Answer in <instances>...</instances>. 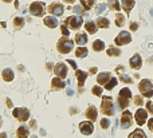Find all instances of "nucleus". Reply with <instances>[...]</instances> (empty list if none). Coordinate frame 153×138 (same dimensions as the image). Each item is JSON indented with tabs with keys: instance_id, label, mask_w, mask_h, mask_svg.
<instances>
[{
	"instance_id": "nucleus-1",
	"label": "nucleus",
	"mask_w": 153,
	"mask_h": 138,
	"mask_svg": "<svg viewBox=\"0 0 153 138\" xmlns=\"http://www.w3.org/2000/svg\"><path fill=\"white\" fill-rule=\"evenodd\" d=\"M133 97L132 91L128 87L121 89V91L118 94V109L119 110H125L129 106V102H130V98Z\"/></svg>"
},
{
	"instance_id": "nucleus-2",
	"label": "nucleus",
	"mask_w": 153,
	"mask_h": 138,
	"mask_svg": "<svg viewBox=\"0 0 153 138\" xmlns=\"http://www.w3.org/2000/svg\"><path fill=\"white\" fill-rule=\"evenodd\" d=\"M101 111L105 115H113L116 109H114L113 105V99L112 97H108V95H102V103H101Z\"/></svg>"
},
{
	"instance_id": "nucleus-3",
	"label": "nucleus",
	"mask_w": 153,
	"mask_h": 138,
	"mask_svg": "<svg viewBox=\"0 0 153 138\" xmlns=\"http://www.w3.org/2000/svg\"><path fill=\"white\" fill-rule=\"evenodd\" d=\"M12 115H13V118H16L19 122H27L31 118L30 110L26 109V107H15L12 110Z\"/></svg>"
},
{
	"instance_id": "nucleus-4",
	"label": "nucleus",
	"mask_w": 153,
	"mask_h": 138,
	"mask_svg": "<svg viewBox=\"0 0 153 138\" xmlns=\"http://www.w3.org/2000/svg\"><path fill=\"white\" fill-rule=\"evenodd\" d=\"M138 90H140V93L144 97L150 98L153 95V83L149 79H142L140 82V84H138Z\"/></svg>"
},
{
	"instance_id": "nucleus-5",
	"label": "nucleus",
	"mask_w": 153,
	"mask_h": 138,
	"mask_svg": "<svg viewBox=\"0 0 153 138\" xmlns=\"http://www.w3.org/2000/svg\"><path fill=\"white\" fill-rule=\"evenodd\" d=\"M58 51L60 54H69V52L74 48V42L67 39V38H62V39L58 42Z\"/></svg>"
},
{
	"instance_id": "nucleus-6",
	"label": "nucleus",
	"mask_w": 153,
	"mask_h": 138,
	"mask_svg": "<svg viewBox=\"0 0 153 138\" xmlns=\"http://www.w3.org/2000/svg\"><path fill=\"white\" fill-rule=\"evenodd\" d=\"M44 3H42V2H34V3H31V6H30V13L32 16H36V18H39V16H43V13H44Z\"/></svg>"
},
{
	"instance_id": "nucleus-7",
	"label": "nucleus",
	"mask_w": 153,
	"mask_h": 138,
	"mask_svg": "<svg viewBox=\"0 0 153 138\" xmlns=\"http://www.w3.org/2000/svg\"><path fill=\"white\" fill-rule=\"evenodd\" d=\"M114 42H116L117 46H125L128 43H130L132 42V35L129 34L128 31H122L119 32V34L117 35V38L114 39Z\"/></svg>"
},
{
	"instance_id": "nucleus-8",
	"label": "nucleus",
	"mask_w": 153,
	"mask_h": 138,
	"mask_svg": "<svg viewBox=\"0 0 153 138\" xmlns=\"http://www.w3.org/2000/svg\"><path fill=\"white\" fill-rule=\"evenodd\" d=\"M82 23H83V19L81 16H76V15L66 19V24H69V27L73 28V30H78V28L82 26Z\"/></svg>"
},
{
	"instance_id": "nucleus-9",
	"label": "nucleus",
	"mask_w": 153,
	"mask_h": 138,
	"mask_svg": "<svg viewBox=\"0 0 153 138\" xmlns=\"http://www.w3.org/2000/svg\"><path fill=\"white\" fill-rule=\"evenodd\" d=\"M121 127L122 129H128V127H130L132 125V122H133V115H132V113L130 111H128L125 110L122 113V115H121Z\"/></svg>"
},
{
	"instance_id": "nucleus-10",
	"label": "nucleus",
	"mask_w": 153,
	"mask_h": 138,
	"mask_svg": "<svg viewBox=\"0 0 153 138\" xmlns=\"http://www.w3.org/2000/svg\"><path fill=\"white\" fill-rule=\"evenodd\" d=\"M79 130L83 135H90L91 133L94 131V125L91 121H85V122H81L79 123Z\"/></svg>"
},
{
	"instance_id": "nucleus-11",
	"label": "nucleus",
	"mask_w": 153,
	"mask_h": 138,
	"mask_svg": "<svg viewBox=\"0 0 153 138\" xmlns=\"http://www.w3.org/2000/svg\"><path fill=\"white\" fill-rule=\"evenodd\" d=\"M134 119H136V122H137V125H144V123L146 122V119H148V111L145 110V109H137V111H136V114H134Z\"/></svg>"
},
{
	"instance_id": "nucleus-12",
	"label": "nucleus",
	"mask_w": 153,
	"mask_h": 138,
	"mask_svg": "<svg viewBox=\"0 0 153 138\" xmlns=\"http://www.w3.org/2000/svg\"><path fill=\"white\" fill-rule=\"evenodd\" d=\"M67 66H66L65 63H58V64H55V67H54V73L56 77H59L62 79H65L66 77H67Z\"/></svg>"
},
{
	"instance_id": "nucleus-13",
	"label": "nucleus",
	"mask_w": 153,
	"mask_h": 138,
	"mask_svg": "<svg viewBox=\"0 0 153 138\" xmlns=\"http://www.w3.org/2000/svg\"><path fill=\"white\" fill-rule=\"evenodd\" d=\"M63 11H65V8L59 3H52L51 6L49 7V12L52 13L54 16H60L62 13H63Z\"/></svg>"
},
{
	"instance_id": "nucleus-14",
	"label": "nucleus",
	"mask_w": 153,
	"mask_h": 138,
	"mask_svg": "<svg viewBox=\"0 0 153 138\" xmlns=\"http://www.w3.org/2000/svg\"><path fill=\"white\" fill-rule=\"evenodd\" d=\"M85 115L87 117V119H90L91 122H94V121H97V117H98V111H97V107L95 106H89L87 107V110H86V113H85Z\"/></svg>"
},
{
	"instance_id": "nucleus-15",
	"label": "nucleus",
	"mask_w": 153,
	"mask_h": 138,
	"mask_svg": "<svg viewBox=\"0 0 153 138\" xmlns=\"http://www.w3.org/2000/svg\"><path fill=\"white\" fill-rule=\"evenodd\" d=\"M129 64H130V67L132 68H134V70H138L141 67V64H142V59H141V56L136 54V55H133L130 60H129Z\"/></svg>"
},
{
	"instance_id": "nucleus-16",
	"label": "nucleus",
	"mask_w": 153,
	"mask_h": 138,
	"mask_svg": "<svg viewBox=\"0 0 153 138\" xmlns=\"http://www.w3.org/2000/svg\"><path fill=\"white\" fill-rule=\"evenodd\" d=\"M16 135H18V138H28L30 137V129L26 125L19 126L16 130Z\"/></svg>"
},
{
	"instance_id": "nucleus-17",
	"label": "nucleus",
	"mask_w": 153,
	"mask_h": 138,
	"mask_svg": "<svg viewBox=\"0 0 153 138\" xmlns=\"http://www.w3.org/2000/svg\"><path fill=\"white\" fill-rule=\"evenodd\" d=\"M110 78H112V74L110 73H101V74H98V77H97V82H98V84H106L109 80H110Z\"/></svg>"
},
{
	"instance_id": "nucleus-18",
	"label": "nucleus",
	"mask_w": 153,
	"mask_h": 138,
	"mask_svg": "<svg viewBox=\"0 0 153 138\" xmlns=\"http://www.w3.org/2000/svg\"><path fill=\"white\" fill-rule=\"evenodd\" d=\"M2 77H3V79L6 80V82H12L13 78H15V73H13V71L9 68V67H7V68L3 70Z\"/></svg>"
},
{
	"instance_id": "nucleus-19",
	"label": "nucleus",
	"mask_w": 153,
	"mask_h": 138,
	"mask_svg": "<svg viewBox=\"0 0 153 138\" xmlns=\"http://www.w3.org/2000/svg\"><path fill=\"white\" fill-rule=\"evenodd\" d=\"M51 86H52V90H62V89L66 86V83L62 80V78L55 77L54 79L51 80Z\"/></svg>"
},
{
	"instance_id": "nucleus-20",
	"label": "nucleus",
	"mask_w": 153,
	"mask_h": 138,
	"mask_svg": "<svg viewBox=\"0 0 153 138\" xmlns=\"http://www.w3.org/2000/svg\"><path fill=\"white\" fill-rule=\"evenodd\" d=\"M75 75H76V79H78V84H79V87H82L89 74H87V73H85V71H82V70H76V71H75Z\"/></svg>"
},
{
	"instance_id": "nucleus-21",
	"label": "nucleus",
	"mask_w": 153,
	"mask_h": 138,
	"mask_svg": "<svg viewBox=\"0 0 153 138\" xmlns=\"http://www.w3.org/2000/svg\"><path fill=\"white\" fill-rule=\"evenodd\" d=\"M43 22H44V24L49 28H55L56 26H58V19L54 18V16H46Z\"/></svg>"
},
{
	"instance_id": "nucleus-22",
	"label": "nucleus",
	"mask_w": 153,
	"mask_h": 138,
	"mask_svg": "<svg viewBox=\"0 0 153 138\" xmlns=\"http://www.w3.org/2000/svg\"><path fill=\"white\" fill-rule=\"evenodd\" d=\"M85 28L89 34H95V32H97V23L93 22V20H89V22L85 23Z\"/></svg>"
},
{
	"instance_id": "nucleus-23",
	"label": "nucleus",
	"mask_w": 153,
	"mask_h": 138,
	"mask_svg": "<svg viewBox=\"0 0 153 138\" xmlns=\"http://www.w3.org/2000/svg\"><path fill=\"white\" fill-rule=\"evenodd\" d=\"M75 42L78 46H85L87 43V35L86 34H76L75 35Z\"/></svg>"
},
{
	"instance_id": "nucleus-24",
	"label": "nucleus",
	"mask_w": 153,
	"mask_h": 138,
	"mask_svg": "<svg viewBox=\"0 0 153 138\" xmlns=\"http://www.w3.org/2000/svg\"><path fill=\"white\" fill-rule=\"evenodd\" d=\"M121 6L126 12H130V9L134 7V0H122Z\"/></svg>"
},
{
	"instance_id": "nucleus-25",
	"label": "nucleus",
	"mask_w": 153,
	"mask_h": 138,
	"mask_svg": "<svg viewBox=\"0 0 153 138\" xmlns=\"http://www.w3.org/2000/svg\"><path fill=\"white\" fill-rule=\"evenodd\" d=\"M87 48L86 47H83V46H79L78 48L75 50V55L78 56V58H85V56H87Z\"/></svg>"
},
{
	"instance_id": "nucleus-26",
	"label": "nucleus",
	"mask_w": 153,
	"mask_h": 138,
	"mask_svg": "<svg viewBox=\"0 0 153 138\" xmlns=\"http://www.w3.org/2000/svg\"><path fill=\"white\" fill-rule=\"evenodd\" d=\"M93 50H94V51H102V50H105V43H103L101 39L94 40V43H93Z\"/></svg>"
},
{
	"instance_id": "nucleus-27",
	"label": "nucleus",
	"mask_w": 153,
	"mask_h": 138,
	"mask_svg": "<svg viewBox=\"0 0 153 138\" xmlns=\"http://www.w3.org/2000/svg\"><path fill=\"white\" fill-rule=\"evenodd\" d=\"M109 24H110V22H109L106 18H98L97 19V26L99 28H108Z\"/></svg>"
},
{
	"instance_id": "nucleus-28",
	"label": "nucleus",
	"mask_w": 153,
	"mask_h": 138,
	"mask_svg": "<svg viewBox=\"0 0 153 138\" xmlns=\"http://www.w3.org/2000/svg\"><path fill=\"white\" fill-rule=\"evenodd\" d=\"M13 26H15L16 30H20V28L24 26V18H22V16H18L13 19Z\"/></svg>"
},
{
	"instance_id": "nucleus-29",
	"label": "nucleus",
	"mask_w": 153,
	"mask_h": 138,
	"mask_svg": "<svg viewBox=\"0 0 153 138\" xmlns=\"http://www.w3.org/2000/svg\"><path fill=\"white\" fill-rule=\"evenodd\" d=\"M129 138H146V135H145L144 130H141V129H136L130 135H129Z\"/></svg>"
},
{
	"instance_id": "nucleus-30",
	"label": "nucleus",
	"mask_w": 153,
	"mask_h": 138,
	"mask_svg": "<svg viewBox=\"0 0 153 138\" xmlns=\"http://www.w3.org/2000/svg\"><path fill=\"white\" fill-rule=\"evenodd\" d=\"M117 83H118V79L114 78V77H112L110 80H109V82L105 84V89H106V90H113L114 87L117 86Z\"/></svg>"
},
{
	"instance_id": "nucleus-31",
	"label": "nucleus",
	"mask_w": 153,
	"mask_h": 138,
	"mask_svg": "<svg viewBox=\"0 0 153 138\" xmlns=\"http://www.w3.org/2000/svg\"><path fill=\"white\" fill-rule=\"evenodd\" d=\"M91 93L94 95H97V97H102V93H103V89L101 87V84H98V86H94L91 89Z\"/></svg>"
},
{
	"instance_id": "nucleus-32",
	"label": "nucleus",
	"mask_w": 153,
	"mask_h": 138,
	"mask_svg": "<svg viewBox=\"0 0 153 138\" xmlns=\"http://www.w3.org/2000/svg\"><path fill=\"white\" fill-rule=\"evenodd\" d=\"M116 24L118 27H122L124 24H125V16L121 15V13H118V15L116 16Z\"/></svg>"
},
{
	"instance_id": "nucleus-33",
	"label": "nucleus",
	"mask_w": 153,
	"mask_h": 138,
	"mask_svg": "<svg viewBox=\"0 0 153 138\" xmlns=\"http://www.w3.org/2000/svg\"><path fill=\"white\" fill-rule=\"evenodd\" d=\"M119 54H121V51H119L118 48H116V47H110V48H108V55L109 56H118Z\"/></svg>"
},
{
	"instance_id": "nucleus-34",
	"label": "nucleus",
	"mask_w": 153,
	"mask_h": 138,
	"mask_svg": "<svg viewBox=\"0 0 153 138\" xmlns=\"http://www.w3.org/2000/svg\"><path fill=\"white\" fill-rule=\"evenodd\" d=\"M94 4V0H82V3H81V6H82L85 9H90L91 6Z\"/></svg>"
},
{
	"instance_id": "nucleus-35",
	"label": "nucleus",
	"mask_w": 153,
	"mask_h": 138,
	"mask_svg": "<svg viewBox=\"0 0 153 138\" xmlns=\"http://www.w3.org/2000/svg\"><path fill=\"white\" fill-rule=\"evenodd\" d=\"M99 123H101V127H102V129H109V126H110V121H109L108 118H102Z\"/></svg>"
},
{
	"instance_id": "nucleus-36",
	"label": "nucleus",
	"mask_w": 153,
	"mask_h": 138,
	"mask_svg": "<svg viewBox=\"0 0 153 138\" xmlns=\"http://www.w3.org/2000/svg\"><path fill=\"white\" fill-rule=\"evenodd\" d=\"M119 79H121L122 82H125V83H132V78L128 77L126 74H121L119 75Z\"/></svg>"
},
{
	"instance_id": "nucleus-37",
	"label": "nucleus",
	"mask_w": 153,
	"mask_h": 138,
	"mask_svg": "<svg viewBox=\"0 0 153 138\" xmlns=\"http://www.w3.org/2000/svg\"><path fill=\"white\" fill-rule=\"evenodd\" d=\"M133 101H134V105H137V106H141V105H144V102H142V98L140 97V95H137V97H133Z\"/></svg>"
},
{
	"instance_id": "nucleus-38",
	"label": "nucleus",
	"mask_w": 153,
	"mask_h": 138,
	"mask_svg": "<svg viewBox=\"0 0 153 138\" xmlns=\"http://www.w3.org/2000/svg\"><path fill=\"white\" fill-rule=\"evenodd\" d=\"M105 9H106V4H99L98 8H97V15H101Z\"/></svg>"
},
{
	"instance_id": "nucleus-39",
	"label": "nucleus",
	"mask_w": 153,
	"mask_h": 138,
	"mask_svg": "<svg viewBox=\"0 0 153 138\" xmlns=\"http://www.w3.org/2000/svg\"><path fill=\"white\" fill-rule=\"evenodd\" d=\"M110 6H112V8H113V9H117V11H118L119 8H121V4H119V3L117 2V0H114L113 3L110 2Z\"/></svg>"
},
{
	"instance_id": "nucleus-40",
	"label": "nucleus",
	"mask_w": 153,
	"mask_h": 138,
	"mask_svg": "<svg viewBox=\"0 0 153 138\" xmlns=\"http://www.w3.org/2000/svg\"><path fill=\"white\" fill-rule=\"evenodd\" d=\"M73 9H74V12H75V13L81 15V13H83V9H85V8H82V6H75Z\"/></svg>"
},
{
	"instance_id": "nucleus-41",
	"label": "nucleus",
	"mask_w": 153,
	"mask_h": 138,
	"mask_svg": "<svg viewBox=\"0 0 153 138\" xmlns=\"http://www.w3.org/2000/svg\"><path fill=\"white\" fill-rule=\"evenodd\" d=\"M146 110L149 111L150 114H153V102L152 101H148L146 102Z\"/></svg>"
},
{
	"instance_id": "nucleus-42",
	"label": "nucleus",
	"mask_w": 153,
	"mask_h": 138,
	"mask_svg": "<svg viewBox=\"0 0 153 138\" xmlns=\"http://www.w3.org/2000/svg\"><path fill=\"white\" fill-rule=\"evenodd\" d=\"M62 34H63V36H69V30H67V27H66V24L62 26Z\"/></svg>"
},
{
	"instance_id": "nucleus-43",
	"label": "nucleus",
	"mask_w": 153,
	"mask_h": 138,
	"mask_svg": "<svg viewBox=\"0 0 153 138\" xmlns=\"http://www.w3.org/2000/svg\"><path fill=\"white\" fill-rule=\"evenodd\" d=\"M148 127H149V130L153 133V118H150V119L148 121Z\"/></svg>"
},
{
	"instance_id": "nucleus-44",
	"label": "nucleus",
	"mask_w": 153,
	"mask_h": 138,
	"mask_svg": "<svg viewBox=\"0 0 153 138\" xmlns=\"http://www.w3.org/2000/svg\"><path fill=\"white\" fill-rule=\"evenodd\" d=\"M67 63H69V64H71V67H73V68H75V70H76V64H75V62H74V60H71V59H69V60H67Z\"/></svg>"
},
{
	"instance_id": "nucleus-45",
	"label": "nucleus",
	"mask_w": 153,
	"mask_h": 138,
	"mask_svg": "<svg viewBox=\"0 0 153 138\" xmlns=\"http://www.w3.org/2000/svg\"><path fill=\"white\" fill-rule=\"evenodd\" d=\"M137 27H138L137 23H130V28H132V31H136V30H137Z\"/></svg>"
},
{
	"instance_id": "nucleus-46",
	"label": "nucleus",
	"mask_w": 153,
	"mask_h": 138,
	"mask_svg": "<svg viewBox=\"0 0 153 138\" xmlns=\"http://www.w3.org/2000/svg\"><path fill=\"white\" fill-rule=\"evenodd\" d=\"M6 101H7V106H8V107H13V105H12V102H11V99L7 98Z\"/></svg>"
},
{
	"instance_id": "nucleus-47",
	"label": "nucleus",
	"mask_w": 153,
	"mask_h": 138,
	"mask_svg": "<svg viewBox=\"0 0 153 138\" xmlns=\"http://www.w3.org/2000/svg\"><path fill=\"white\" fill-rule=\"evenodd\" d=\"M73 93H74V91H73V90H71V89H69V90H67V95H70V97H71V95H73Z\"/></svg>"
},
{
	"instance_id": "nucleus-48",
	"label": "nucleus",
	"mask_w": 153,
	"mask_h": 138,
	"mask_svg": "<svg viewBox=\"0 0 153 138\" xmlns=\"http://www.w3.org/2000/svg\"><path fill=\"white\" fill-rule=\"evenodd\" d=\"M0 138H7V134L6 133H0Z\"/></svg>"
},
{
	"instance_id": "nucleus-49",
	"label": "nucleus",
	"mask_w": 153,
	"mask_h": 138,
	"mask_svg": "<svg viewBox=\"0 0 153 138\" xmlns=\"http://www.w3.org/2000/svg\"><path fill=\"white\" fill-rule=\"evenodd\" d=\"M90 73H91V74H94V73H97V68H95V67H93L91 70H90Z\"/></svg>"
},
{
	"instance_id": "nucleus-50",
	"label": "nucleus",
	"mask_w": 153,
	"mask_h": 138,
	"mask_svg": "<svg viewBox=\"0 0 153 138\" xmlns=\"http://www.w3.org/2000/svg\"><path fill=\"white\" fill-rule=\"evenodd\" d=\"M65 2H66V3H74L75 0H65Z\"/></svg>"
},
{
	"instance_id": "nucleus-51",
	"label": "nucleus",
	"mask_w": 153,
	"mask_h": 138,
	"mask_svg": "<svg viewBox=\"0 0 153 138\" xmlns=\"http://www.w3.org/2000/svg\"><path fill=\"white\" fill-rule=\"evenodd\" d=\"M3 2H4V3H11L12 0H3Z\"/></svg>"
},
{
	"instance_id": "nucleus-52",
	"label": "nucleus",
	"mask_w": 153,
	"mask_h": 138,
	"mask_svg": "<svg viewBox=\"0 0 153 138\" xmlns=\"http://www.w3.org/2000/svg\"><path fill=\"white\" fill-rule=\"evenodd\" d=\"M0 123H2V119H0ZM0 126H2V125H0Z\"/></svg>"
}]
</instances>
